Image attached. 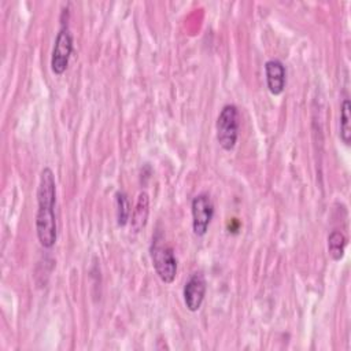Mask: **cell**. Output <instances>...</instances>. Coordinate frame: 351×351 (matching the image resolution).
Masks as SVG:
<instances>
[{
	"mask_svg": "<svg viewBox=\"0 0 351 351\" xmlns=\"http://www.w3.org/2000/svg\"><path fill=\"white\" fill-rule=\"evenodd\" d=\"M56 182L53 171L49 167H44L40 174L37 186V214H36V232L40 244L44 248H52L56 243Z\"/></svg>",
	"mask_w": 351,
	"mask_h": 351,
	"instance_id": "1",
	"label": "cell"
},
{
	"mask_svg": "<svg viewBox=\"0 0 351 351\" xmlns=\"http://www.w3.org/2000/svg\"><path fill=\"white\" fill-rule=\"evenodd\" d=\"M149 252L158 277L165 284H171L177 274V259L173 248L163 241L160 234H158L152 239Z\"/></svg>",
	"mask_w": 351,
	"mask_h": 351,
	"instance_id": "2",
	"label": "cell"
},
{
	"mask_svg": "<svg viewBox=\"0 0 351 351\" xmlns=\"http://www.w3.org/2000/svg\"><path fill=\"white\" fill-rule=\"evenodd\" d=\"M240 126L239 108L234 104H226L222 107L217 118V140L222 149L232 151L237 143Z\"/></svg>",
	"mask_w": 351,
	"mask_h": 351,
	"instance_id": "3",
	"label": "cell"
},
{
	"mask_svg": "<svg viewBox=\"0 0 351 351\" xmlns=\"http://www.w3.org/2000/svg\"><path fill=\"white\" fill-rule=\"evenodd\" d=\"M73 53V34L70 29L63 25L56 36L52 56H51V70L56 75H62L67 66L70 56Z\"/></svg>",
	"mask_w": 351,
	"mask_h": 351,
	"instance_id": "4",
	"label": "cell"
},
{
	"mask_svg": "<svg viewBox=\"0 0 351 351\" xmlns=\"http://www.w3.org/2000/svg\"><path fill=\"white\" fill-rule=\"evenodd\" d=\"M192 230L196 236L202 237L207 233L211 219L214 217V204L207 193H199L193 197L192 204Z\"/></svg>",
	"mask_w": 351,
	"mask_h": 351,
	"instance_id": "5",
	"label": "cell"
},
{
	"mask_svg": "<svg viewBox=\"0 0 351 351\" xmlns=\"http://www.w3.org/2000/svg\"><path fill=\"white\" fill-rule=\"evenodd\" d=\"M206 291H207V282H206L204 274L200 271L193 273L188 278L182 289L184 303L189 311L195 313L202 307L206 296Z\"/></svg>",
	"mask_w": 351,
	"mask_h": 351,
	"instance_id": "6",
	"label": "cell"
},
{
	"mask_svg": "<svg viewBox=\"0 0 351 351\" xmlns=\"http://www.w3.org/2000/svg\"><path fill=\"white\" fill-rule=\"evenodd\" d=\"M265 73H266V84L267 89L271 95L278 96L282 93L287 82V73L285 66L280 59H269L265 63Z\"/></svg>",
	"mask_w": 351,
	"mask_h": 351,
	"instance_id": "7",
	"label": "cell"
},
{
	"mask_svg": "<svg viewBox=\"0 0 351 351\" xmlns=\"http://www.w3.org/2000/svg\"><path fill=\"white\" fill-rule=\"evenodd\" d=\"M148 214H149V196L147 192H140L136 206L132 213V219H130V228L133 232H140L148 221Z\"/></svg>",
	"mask_w": 351,
	"mask_h": 351,
	"instance_id": "8",
	"label": "cell"
},
{
	"mask_svg": "<svg viewBox=\"0 0 351 351\" xmlns=\"http://www.w3.org/2000/svg\"><path fill=\"white\" fill-rule=\"evenodd\" d=\"M347 239L340 230H332L328 236V254L333 261H340L344 256Z\"/></svg>",
	"mask_w": 351,
	"mask_h": 351,
	"instance_id": "9",
	"label": "cell"
},
{
	"mask_svg": "<svg viewBox=\"0 0 351 351\" xmlns=\"http://www.w3.org/2000/svg\"><path fill=\"white\" fill-rule=\"evenodd\" d=\"M340 140L350 145L351 143V104L346 97L340 106Z\"/></svg>",
	"mask_w": 351,
	"mask_h": 351,
	"instance_id": "10",
	"label": "cell"
},
{
	"mask_svg": "<svg viewBox=\"0 0 351 351\" xmlns=\"http://www.w3.org/2000/svg\"><path fill=\"white\" fill-rule=\"evenodd\" d=\"M115 207H117V223L118 226H125L130 219V204L125 192L118 191L115 193Z\"/></svg>",
	"mask_w": 351,
	"mask_h": 351,
	"instance_id": "11",
	"label": "cell"
}]
</instances>
